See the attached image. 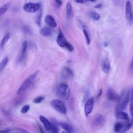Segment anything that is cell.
<instances>
[{"label": "cell", "mask_w": 133, "mask_h": 133, "mask_svg": "<svg viewBox=\"0 0 133 133\" xmlns=\"http://www.w3.org/2000/svg\"><path fill=\"white\" fill-rule=\"evenodd\" d=\"M130 91L129 90L123 94V98L121 97L120 100L118 102L119 104L117 107L116 110H123L125 109L128 103L129 102L130 96Z\"/></svg>", "instance_id": "277c9868"}, {"label": "cell", "mask_w": 133, "mask_h": 133, "mask_svg": "<svg viewBox=\"0 0 133 133\" xmlns=\"http://www.w3.org/2000/svg\"><path fill=\"white\" fill-rule=\"evenodd\" d=\"M123 128H124V124L120 122L117 123L114 125V130L116 132L123 131Z\"/></svg>", "instance_id": "cb8c5ba5"}, {"label": "cell", "mask_w": 133, "mask_h": 133, "mask_svg": "<svg viewBox=\"0 0 133 133\" xmlns=\"http://www.w3.org/2000/svg\"><path fill=\"white\" fill-rule=\"evenodd\" d=\"M115 115L119 119L125 120L126 121L129 120V118L128 114L123 112L122 110H115Z\"/></svg>", "instance_id": "5bb4252c"}, {"label": "cell", "mask_w": 133, "mask_h": 133, "mask_svg": "<svg viewBox=\"0 0 133 133\" xmlns=\"http://www.w3.org/2000/svg\"><path fill=\"white\" fill-rule=\"evenodd\" d=\"M56 1V3L57 5V6L58 7H60L62 5V4H63V2H62V1H61V0H55Z\"/></svg>", "instance_id": "1f68e13d"}, {"label": "cell", "mask_w": 133, "mask_h": 133, "mask_svg": "<svg viewBox=\"0 0 133 133\" xmlns=\"http://www.w3.org/2000/svg\"><path fill=\"white\" fill-rule=\"evenodd\" d=\"M90 16L95 21H98L100 19V15L95 12H90Z\"/></svg>", "instance_id": "484cf974"}, {"label": "cell", "mask_w": 133, "mask_h": 133, "mask_svg": "<svg viewBox=\"0 0 133 133\" xmlns=\"http://www.w3.org/2000/svg\"><path fill=\"white\" fill-rule=\"evenodd\" d=\"M41 8V5L39 3H28L25 4L23 6V10L28 13H33L38 12Z\"/></svg>", "instance_id": "8992f818"}, {"label": "cell", "mask_w": 133, "mask_h": 133, "mask_svg": "<svg viewBox=\"0 0 133 133\" xmlns=\"http://www.w3.org/2000/svg\"><path fill=\"white\" fill-rule=\"evenodd\" d=\"M102 69L103 71L105 73H108L110 71V64L108 59H104L103 60L102 63Z\"/></svg>", "instance_id": "d6986e66"}, {"label": "cell", "mask_w": 133, "mask_h": 133, "mask_svg": "<svg viewBox=\"0 0 133 133\" xmlns=\"http://www.w3.org/2000/svg\"><path fill=\"white\" fill-rule=\"evenodd\" d=\"M59 125L60 126L63 128L64 130H65L67 132H70V133H72L74 132V130L72 126L70 124L67 123H59Z\"/></svg>", "instance_id": "e0dca14e"}, {"label": "cell", "mask_w": 133, "mask_h": 133, "mask_svg": "<svg viewBox=\"0 0 133 133\" xmlns=\"http://www.w3.org/2000/svg\"><path fill=\"white\" fill-rule=\"evenodd\" d=\"M125 13L126 17L128 22L131 23L132 20V5L130 1H127L126 2L125 5Z\"/></svg>", "instance_id": "30bf717a"}, {"label": "cell", "mask_w": 133, "mask_h": 133, "mask_svg": "<svg viewBox=\"0 0 133 133\" xmlns=\"http://www.w3.org/2000/svg\"><path fill=\"white\" fill-rule=\"evenodd\" d=\"M60 75L62 78L66 79H71L73 77V73L72 71L70 68L67 67H65L63 68L61 71Z\"/></svg>", "instance_id": "9c48e42d"}, {"label": "cell", "mask_w": 133, "mask_h": 133, "mask_svg": "<svg viewBox=\"0 0 133 133\" xmlns=\"http://www.w3.org/2000/svg\"><path fill=\"white\" fill-rule=\"evenodd\" d=\"M30 105H28V104L24 105L23 107L22 108L21 110V112L22 113H23V114L27 113L28 112V111L29 110V109H30Z\"/></svg>", "instance_id": "f1b7e54d"}, {"label": "cell", "mask_w": 133, "mask_h": 133, "mask_svg": "<svg viewBox=\"0 0 133 133\" xmlns=\"http://www.w3.org/2000/svg\"><path fill=\"white\" fill-rule=\"evenodd\" d=\"M10 6V3H6L0 7V16L4 15L9 9Z\"/></svg>", "instance_id": "603a6c76"}, {"label": "cell", "mask_w": 133, "mask_h": 133, "mask_svg": "<svg viewBox=\"0 0 133 133\" xmlns=\"http://www.w3.org/2000/svg\"><path fill=\"white\" fill-rule=\"evenodd\" d=\"M8 58L7 57H6L2 60L1 63H0V72H2L4 70V69L5 68L6 66L8 63Z\"/></svg>", "instance_id": "d4e9b609"}, {"label": "cell", "mask_w": 133, "mask_h": 133, "mask_svg": "<svg viewBox=\"0 0 133 133\" xmlns=\"http://www.w3.org/2000/svg\"><path fill=\"white\" fill-rule=\"evenodd\" d=\"M51 131L52 132H54V133L59 132V128L58 127V125L56 124V123H51Z\"/></svg>", "instance_id": "4316f807"}, {"label": "cell", "mask_w": 133, "mask_h": 133, "mask_svg": "<svg viewBox=\"0 0 133 133\" xmlns=\"http://www.w3.org/2000/svg\"><path fill=\"white\" fill-rule=\"evenodd\" d=\"M27 47H28V43L27 41H25L23 42L22 44V47H21V51L19 57L18 58V62L19 63H21V62L24 59L25 52L27 49Z\"/></svg>", "instance_id": "2e32d148"}, {"label": "cell", "mask_w": 133, "mask_h": 133, "mask_svg": "<svg viewBox=\"0 0 133 133\" xmlns=\"http://www.w3.org/2000/svg\"><path fill=\"white\" fill-rule=\"evenodd\" d=\"M105 123V119L101 114H97L93 120L94 125L97 127H102Z\"/></svg>", "instance_id": "8fae6325"}, {"label": "cell", "mask_w": 133, "mask_h": 133, "mask_svg": "<svg viewBox=\"0 0 133 133\" xmlns=\"http://www.w3.org/2000/svg\"><path fill=\"white\" fill-rule=\"evenodd\" d=\"M132 18H133V17H132Z\"/></svg>", "instance_id": "8d00e7d4"}, {"label": "cell", "mask_w": 133, "mask_h": 133, "mask_svg": "<svg viewBox=\"0 0 133 133\" xmlns=\"http://www.w3.org/2000/svg\"><path fill=\"white\" fill-rule=\"evenodd\" d=\"M40 34L44 37H49L52 34V30L48 26H44L40 31Z\"/></svg>", "instance_id": "ac0fdd59"}, {"label": "cell", "mask_w": 133, "mask_h": 133, "mask_svg": "<svg viewBox=\"0 0 133 133\" xmlns=\"http://www.w3.org/2000/svg\"><path fill=\"white\" fill-rule=\"evenodd\" d=\"M96 1V0H88V1H90V2H95Z\"/></svg>", "instance_id": "d590c367"}, {"label": "cell", "mask_w": 133, "mask_h": 133, "mask_svg": "<svg viewBox=\"0 0 133 133\" xmlns=\"http://www.w3.org/2000/svg\"><path fill=\"white\" fill-rule=\"evenodd\" d=\"M75 1L77 3L83 4L87 2H88V0H75Z\"/></svg>", "instance_id": "4dcf8cb0"}, {"label": "cell", "mask_w": 133, "mask_h": 133, "mask_svg": "<svg viewBox=\"0 0 133 133\" xmlns=\"http://www.w3.org/2000/svg\"><path fill=\"white\" fill-rule=\"evenodd\" d=\"M129 111L132 118H133V87L131 92H130V96L129 99Z\"/></svg>", "instance_id": "7402d4cb"}, {"label": "cell", "mask_w": 133, "mask_h": 133, "mask_svg": "<svg viewBox=\"0 0 133 133\" xmlns=\"http://www.w3.org/2000/svg\"><path fill=\"white\" fill-rule=\"evenodd\" d=\"M107 97L109 101L113 102H118L121 97L111 88H109L107 93Z\"/></svg>", "instance_id": "ba28073f"}, {"label": "cell", "mask_w": 133, "mask_h": 133, "mask_svg": "<svg viewBox=\"0 0 133 133\" xmlns=\"http://www.w3.org/2000/svg\"><path fill=\"white\" fill-rule=\"evenodd\" d=\"M10 34L9 33H6L5 34V35L4 36L3 38L2 39L1 44H0V47L1 48H3L5 45H6V44L7 43L8 41L10 39Z\"/></svg>", "instance_id": "44dd1931"}, {"label": "cell", "mask_w": 133, "mask_h": 133, "mask_svg": "<svg viewBox=\"0 0 133 133\" xmlns=\"http://www.w3.org/2000/svg\"><path fill=\"white\" fill-rule=\"evenodd\" d=\"M94 105V97H91L88 99L84 106V113L86 117H88L91 113L93 110Z\"/></svg>", "instance_id": "52a82bcc"}, {"label": "cell", "mask_w": 133, "mask_h": 133, "mask_svg": "<svg viewBox=\"0 0 133 133\" xmlns=\"http://www.w3.org/2000/svg\"><path fill=\"white\" fill-rule=\"evenodd\" d=\"M22 30L25 33H30L31 32V29L29 28V26H26V25L23 26L22 28Z\"/></svg>", "instance_id": "f546056e"}, {"label": "cell", "mask_w": 133, "mask_h": 133, "mask_svg": "<svg viewBox=\"0 0 133 133\" xmlns=\"http://www.w3.org/2000/svg\"><path fill=\"white\" fill-rule=\"evenodd\" d=\"M38 73L39 71H37L34 72L30 76L25 79L17 92L18 95H21L23 94L28 89L35 80V78L38 76Z\"/></svg>", "instance_id": "7a4b0ae2"}, {"label": "cell", "mask_w": 133, "mask_h": 133, "mask_svg": "<svg viewBox=\"0 0 133 133\" xmlns=\"http://www.w3.org/2000/svg\"><path fill=\"white\" fill-rule=\"evenodd\" d=\"M56 41L59 46L63 48H66L70 51H72L73 50V46L70 43L68 42L63 33L61 32V30H59V33L57 36Z\"/></svg>", "instance_id": "3957f363"}, {"label": "cell", "mask_w": 133, "mask_h": 133, "mask_svg": "<svg viewBox=\"0 0 133 133\" xmlns=\"http://www.w3.org/2000/svg\"><path fill=\"white\" fill-rule=\"evenodd\" d=\"M101 7H102V5L101 4H98L95 6V8H100Z\"/></svg>", "instance_id": "e575fe53"}, {"label": "cell", "mask_w": 133, "mask_h": 133, "mask_svg": "<svg viewBox=\"0 0 133 133\" xmlns=\"http://www.w3.org/2000/svg\"><path fill=\"white\" fill-rule=\"evenodd\" d=\"M102 90H101V89H100V91H99V93H98V95H97V98H99V97L101 96V95H102Z\"/></svg>", "instance_id": "836d02e7"}, {"label": "cell", "mask_w": 133, "mask_h": 133, "mask_svg": "<svg viewBox=\"0 0 133 133\" xmlns=\"http://www.w3.org/2000/svg\"><path fill=\"white\" fill-rule=\"evenodd\" d=\"M40 120L43 123L44 128L47 131H50L51 129V123L45 117L41 116L39 117Z\"/></svg>", "instance_id": "9a60e30c"}, {"label": "cell", "mask_w": 133, "mask_h": 133, "mask_svg": "<svg viewBox=\"0 0 133 133\" xmlns=\"http://www.w3.org/2000/svg\"><path fill=\"white\" fill-rule=\"evenodd\" d=\"M56 94L61 99L65 100L68 99L70 95L69 86L64 82L60 83L56 88Z\"/></svg>", "instance_id": "6da1fadb"}, {"label": "cell", "mask_w": 133, "mask_h": 133, "mask_svg": "<svg viewBox=\"0 0 133 133\" xmlns=\"http://www.w3.org/2000/svg\"><path fill=\"white\" fill-rule=\"evenodd\" d=\"M45 21L46 24L50 28H55L57 25L54 18L50 15H47L46 16Z\"/></svg>", "instance_id": "7c38bea8"}, {"label": "cell", "mask_w": 133, "mask_h": 133, "mask_svg": "<svg viewBox=\"0 0 133 133\" xmlns=\"http://www.w3.org/2000/svg\"><path fill=\"white\" fill-rule=\"evenodd\" d=\"M130 71L132 72H133V59L132 60V61L131 62V64L130 65Z\"/></svg>", "instance_id": "d6a6232c"}, {"label": "cell", "mask_w": 133, "mask_h": 133, "mask_svg": "<svg viewBox=\"0 0 133 133\" xmlns=\"http://www.w3.org/2000/svg\"><path fill=\"white\" fill-rule=\"evenodd\" d=\"M44 100V97L39 96V97H37V98H35L33 100V102L35 103H41V102H42Z\"/></svg>", "instance_id": "83f0119b"}, {"label": "cell", "mask_w": 133, "mask_h": 133, "mask_svg": "<svg viewBox=\"0 0 133 133\" xmlns=\"http://www.w3.org/2000/svg\"><path fill=\"white\" fill-rule=\"evenodd\" d=\"M50 104L51 107L59 113L63 114L67 113V109L66 106L62 101L58 99L53 100L51 101Z\"/></svg>", "instance_id": "5b68a950"}, {"label": "cell", "mask_w": 133, "mask_h": 133, "mask_svg": "<svg viewBox=\"0 0 133 133\" xmlns=\"http://www.w3.org/2000/svg\"><path fill=\"white\" fill-rule=\"evenodd\" d=\"M81 24H82L83 33H84V37H85L86 41L87 44V45H90V43H91V39L90 34L89 33V31H88L87 26L85 23L82 22Z\"/></svg>", "instance_id": "4fadbf2b"}, {"label": "cell", "mask_w": 133, "mask_h": 133, "mask_svg": "<svg viewBox=\"0 0 133 133\" xmlns=\"http://www.w3.org/2000/svg\"><path fill=\"white\" fill-rule=\"evenodd\" d=\"M66 14L69 18H71L73 16V9L71 4L68 2L66 5Z\"/></svg>", "instance_id": "ffe728a7"}]
</instances>
